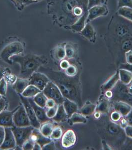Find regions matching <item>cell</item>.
Masks as SVG:
<instances>
[{
    "label": "cell",
    "mask_w": 132,
    "mask_h": 150,
    "mask_svg": "<svg viewBox=\"0 0 132 150\" xmlns=\"http://www.w3.org/2000/svg\"><path fill=\"white\" fill-rule=\"evenodd\" d=\"M77 140L76 134L72 130H68L63 135L62 138V147L68 148L75 144Z\"/></svg>",
    "instance_id": "obj_14"
},
{
    "label": "cell",
    "mask_w": 132,
    "mask_h": 150,
    "mask_svg": "<svg viewBox=\"0 0 132 150\" xmlns=\"http://www.w3.org/2000/svg\"><path fill=\"white\" fill-rule=\"evenodd\" d=\"M118 14L132 22V8L128 7H122L119 8Z\"/></svg>",
    "instance_id": "obj_31"
},
{
    "label": "cell",
    "mask_w": 132,
    "mask_h": 150,
    "mask_svg": "<svg viewBox=\"0 0 132 150\" xmlns=\"http://www.w3.org/2000/svg\"><path fill=\"white\" fill-rule=\"evenodd\" d=\"M41 92H42L41 90L37 88L34 85L29 84L23 91L22 95L27 98H32L35 96L37 94Z\"/></svg>",
    "instance_id": "obj_26"
},
{
    "label": "cell",
    "mask_w": 132,
    "mask_h": 150,
    "mask_svg": "<svg viewBox=\"0 0 132 150\" xmlns=\"http://www.w3.org/2000/svg\"><path fill=\"white\" fill-rule=\"evenodd\" d=\"M27 99L30 105L34 111L37 118L38 119V121H39L40 123L42 124L51 120V119L47 117L46 110L45 108H42L40 107L38 105H37L33 101V99H32V98H27Z\"/></svg>",
    "instance_id": "obj_12"
},
{
    "label": "cell",
    "mask_w": 132,
    "mask_h": 150,
    "mask_svg": "<svg viewBox=\"0 0 132 150\" xmlns=\"http://www.w3.org/2000/svg\"><path fill=\"white\" fill-rule=\"evenodd\" d=\"M60 65V67H61L62 69L66 70V69L69 67L70 64V63L68 60L64 59L63 60H61Z\"/></svg>",
    "instance_id": "obj_48"
},
{
    "label": "cell",
    "mask_w": 132,
    "mask_h": 150,
    "mask_svg": "<svg viewBox=\"0 0 132 150\" xmlns=\"http://www.w3.org/2000/svg\"><path fill=\"white\" fill-rule=\"evenodd\" d=\"M113 102L114 110L119 112L122 117H126L132 110V106L127 103L122 101Z\"/></svg>",
    "instance_id": "obj_16"
},
{
    "label": "cell",
    "mask_w": 132,
    "mask_h": 150,
    "mask_svg": "<svg viewBox=\"0 0 132 150\" xmlns=\"http://www.w3.org/2000/svg\"><path fill=\"white\" fill-rule=\"evenodd\" d=\"M13 120L15 126L27 127L31 126L29 119L23 104L20 105L15 111L13 115Z\"/></svg>",
    "instance_id": "obj_7"
},
{
    "label": "cell",
    "mask_w": 132,
    "mask_h": 150,
    "mask_svg": "<svg viewBox=\"0 0 132 150\" xmlns=\"http://www.w3.org/2000/svg\"><path fill=\"white\" fill-rule=\"evenodd\" d=\"M8 71L7 69H6L4 67H0V80L5 77L6 75L8 74Z\"/></svg>",
    "instance_id": "obj_49"
},
{
    "label": "cell",
    "mask_w": 132,
    "mask_h": 150,
    "mask_svg": "<svg viewBox=\"0 0 132 150\" xmlns=\"http://www.w3.org/2000/svg\"><path fill=\"white\" fill-rule=\"evenodd\" d=\"M24 51L23 44L18 41L12 42L5 47L0 54V57L4 62L12 64L10 58L15 55L20 54Z\"/></svg>",
    "instance_id": "obj_4"
},
{
    "label": "cell",
    "mask_w": 132,
    "mask_h": 150,
    "mask_svg": "<svg viewBox=\"0 0 132 150\" xmlns=\"http://www.w3.org/2000/svg\"><path fill=\"white\" fill-rule=\"evenodd\" d=\"M58 105H56L54 107L47 109L48 110L46 111V114L49 118H53L55 116L58 109Z\"/></svg>",
    "instance_id": "obj_39"
},
{
    "label": "cell",
    "mask_w": 132,
    "mask_h": 150,
    "mask_svg": "<svg viewBox=\"0 0 132 150\" xmlns=\"http://www.w3.org/2000/svg\"><path fill=\"white\" fill-rule=\"evenodd\" d=\"M82 12H83V11L81 10V8H80L79 7H76L74 9V13L75 15L77 16L81 15Z\"/></svg>",
    "instance_id": "obj_54"
},
{
    "label": "cell",
    "mask_w": 132,
    "mask_h": 150,
    "mask_svg": "<svg viewBox=\"0 0 132 150\" xmlns=\"http://www.w3.org/2000/svg\"><path fill=\"white\" fill-rule=\"evenodd\" d=\"M88 16V12H86L74 24L70 26V28L76 32H81L86 25Z\"/></svg>",
    "instance_id": "obj_22"
},
{
    "label": "cell",
    "mask_w": 132,
    "mask_h": 150,
    "mask_svg": "<svg viewBox=\"0 0 132 150\" xmlns=\"http://www.w3.org/2000/svg\"><path fill=\"white\" fill-rule=\"evenodd\" d=\"M5 137V128L3 126H0V146L3 143Z\"/></svg>",
    "instance_id": "obj_43"
},
{
    "label": "cell",
    "mask_w": 132,
    "mask_h": 150,
    "mask_svg": "<svg viewBox=\"0 0 132 150\" xmlns=\"http://www.w3.org/2000/svg\"><path fill=\"white\" fill-rule=\"evenodd\" d=\"M32 1H36V2H37V1H41V0H32Z\"/></svg>",
    "instance_id": "obj_59"
},
{
    "label": "cell",
    "mask_w": 132,
    "mask_h": 150,
    "mask_svg": "<svg viewBox=\"0 0 132 150\" xmlns=\"http://www.w3.org/2000/svg\"><path fill=\"white\" fill-rule=\"evenodd\" d=\"M42 92L47 98L54 100L58 105L62 104L65 99L58 86L51 81L48 82Z\"/></svg>",
    "instance_id": "obj_6"
},
{
    "label": "cell",
    "mask_w": 132,
    "mask_h": 150,
    "mask_svg": "<svg viewBox=\"0 0 132 150\" xmlns=\"http://www.w3.org/2000/svg\"><path fill=\"white\" fill-rule=\"evenodd\" d=\"M122 117V116L121 114L119 112L116 111L115 110L111 114V119L114 122H117L119 121Z\"/></svg>",
    "instance_id": "obj_41"
},
{
    "label": "cell",
    "mask_w": 132,
    "mask_h": 150,
    "mask_svg": "<svg viewBox=\"0 0 132 150\" xmlns=\"http://www.w3.org/2000/svg\"><path fill=\"white\" fill-rule=\"evenodd\" d=\"M111 90L112 91L113 96L110 100L112 102H125L132 106V94L129 92L127 85L122 83L119 80Z\"/></svg>",
    "instance_id": "obj_3"
},
{
    "label": "cell",
    "mask_w": 132,
    "mask_h": 150,
    "mask_svg": "<svg viewBox=\"0 0 132 150\" xmlns=\"http://www.w3.org/2000/svg\"><path fill=\"white\" fill-rule=\"evenodd\" d=\"M123 118H121L120 121V127L123 129H125L126 126H127L128 125V121L126 118L125 117H123Z\"/></svg>",
    "instance_id": "obj_50"
},
{
    "label": "cell",
    "mask_w": 132,
    "mask_h": 150,
    "mask_svg": "<svg viewBox=\"0 0 132 150\" xmlns=\"http://www.w3.org/2000/svg\"><path fill=\"white\" fill-rule=\"evenodd\" d=\"M34 128L32 125L27 127H17L15 126L11 128L17 146L22 148L25 142L30 138Z\"/></svg>",
    "instance_id": "obj_5"
},
{
    "label": "cell",
    "mask_w": 132,
    "mask_h": 150,
    "mask_svg": "<svg viewBox=\"0 0 132 150\" xmlns=\"http://www.w3.org/2000/svg\"><path fill=\"white\" fill-rule=\"evenodd\" d=\"M20 96L22 101V103L24 106L27 114L28 115L31 125L33 127H34L35 128L39 129L41 126V123L38 121V119L37 118L34 111L28 101V99L27 97L23 96L22 94H20Z\"/></svg>",
    "instance_id": "obj_8"
},
{
    "label": "cell",
    "mask_w": 132,
    "mask_h": 150,
    "mask_svg": "<svg viewBox=\"0 0 132 150\" xmlns=\"http://www.w3.org/2000/svg\"><path fill=\"white\" fill-rule=\"evenodd\" d=\"M127 86L129 92L132 94V79L131 81L130 82V83L128 85H127Z\"/></svg>",
    "instance_id": "obj_57"
},
{
    "label": "cell",
    "mask_w": 132,
    "mask_h": 150,
    "mask_svg": "<svg viewBox=\"0 0 132 150\" xmlns=\"http://www.w3.org/2000/svg\"><path fill=\"white\" fill-rule=\"evenodd\" d=\"M50 121L42 124L39 128L40 131L41 133L47 137H50V136L53 132V129L55 127L54 124Z\"/></svg>",
    "instance_id": "obj_23"
},
{
    "label": "cell",
    "mask_w": 132,
    "mask_h": 150,
    "mask_svg": "<svg viewBox=\"0 0 132 150\" xmlns=\"http://www.w3.org/2000/svg\"><path fill=\"white\" fill-rule=\"evenodd\" d=\"M10 59L13 62L19 64L20 66L19 77L23 79H29L40 67L48 62V59L46 57L31 54L15 55L11 57Z\"/></svg>",
    "instance_id": "obj_2"
},
{
    "label": "cell",
    "mask_w": 132,
    "mask_h": 150,
    "mask_svg": "<svg viewBox=\"0 0 132 150\" xmlns=\"http://www.w3.org/2000/svg\"><path fill=\"white\" fill-rule=\"evenodd\" d=\"M54 57L55 59L59 61H61L65 58L66 52L65 45H59L55 48L54 51Z\"/></svg>",
    "instance_id": "obj_30"
},
{
    "label": "cell",
    "mask_w": 132,
    "mask_h": 150,
    "mask_svg": "<svg viewBox=\"0 0 132 150\" xmlns=\"http://www.w3.org/2000/svg\"><path fill=\"white\" fill-rule=\"evenodd\" d=\"M94 113V117H95L96 119L99 118V117H100V113H99V112H96V111H95Z\"/></svg>",
    "instance_id": "obj_58"
},
{
    "label": "cell",
    "mask_w": 132,
    "mask_h": 150,
    "mask_svg": "<svg viewBox=\"0 0 132 150\" xmlns=\"http://www.w3.org/2000/svg\"><path fill=\"white\" fill-rule=\"evenodd\" d=\"M33 150H42V147L37 142H35L34 147H33Z\"/></svg>",
    "instance_id": "obj_56"
},
{
    "label": "cell",
    "mask_w": 132,
    "mask_h": 150,
    "mask_svg": "<svg viewBox=\"0 0 132 150\" xmlns=\"http://www.w3.org/2000/svg\"><path fill=\"white\" fill-rule=\"evenodd\" d=\"M104 3V0H88V8L89 9L95 6L103 5Z\"/></svg>",
    "instance_id": "obj_40"
},
{
    "label": "cell",
    "mask_w": 132,
    "mask_h": 150,
    "mask_svg": "<svg viewBox=\"0 0 132 150\" xmlns=\"http://www.w3.org/2000/svg\"><path fill=\"white\" fill-rule=\"evenodd\" d=\"M96 105L91 102H88L83 106L79 110V113L85 116H89L93 115L95 111Z\"/></svg>",
    "instance_id": "obj_24"
},
{
    "label": "cell",
    "mask_w": 132,
    "mask_h": 150,
    "mask_svg": "<svg viewBox=\"0 0 132 150\" xmlns=\"http://www.w3.org/2000/svg\"><path fill=\"white\" fill-rule=\"evenodd\" d=\"M108 13L107 7L104 5L95 6L88 9L86 23H89L98 17L107 15Z\"/></svg>",
    "instance_id": "obj_10"
},
{
    "label": "cell",
    "mask_w": 132,
    "mask_h": 150,
    "mask_svg": "<svg viewBox=\"0 0 132 150\" xmlns=\"http://www.w3.org/2000/svg\"><path fill=\"white\" fill-rule=\"evenodd\" d=\"M33 101L37 105L39 106L40 107L42 108H46L47 101L48 100V98L43 92L42 91L37 94L34 97L33 99Z\"/></svg>",
    "instance_id": "obj_29"
},
{
    "label": "cell",
    "mask_w": 132,
    "mask_h": 150,
    "mask_svg": "<svg viewBox=\"0 0 132 150\" xmlns=\"http://www.w3.org/2000/svg\"><path fill=\"white\" fill-rule=\"evenodd\" d=\"M119 69H122L125 70H128L132 73V64H121L120 65Z\"/></svg>",
    "instance_id": "obj_44"
},
{
    "label": "cell",
    "mask_w": 132,
    "mask_h": 150,
    "mask_svg": "<svg viewBox=\"0 0 132 150\" xmlns=\"http://www.w3.org/2000/svg\"><path fill=\"white\" fill-rule=\"evenodd\" d=\"M6 106V102L5 99L1 97L0 98V113L3 111Z\"/></svg>",
    "instance_id": "obj_51"
},
{
    "label": "cell",
    "mask_w": 132,
    "mask_h": 150,
    "mask_svg": "<svg viewBox=\"0 0 132 150\" xmlns=\"http://www.w3.org/2000/svg\"><path fill=\"white\" fill-rule=\"evenodd\" d=\"M1 97H2V96H1V95H0V98H1Z\"/></svg>",
    "instance_id": "obj_60"
},
{
    "label": "cell",
    "mask_w": 132,
    "mask_h": 150,
    "mask_svg": "<svg viewBox=\"0 0 132 150\" xmlns=\"http://www.w3.org/2000/svg\"><path fill=\"white\" fill-rule=\"evenodd\" d=\"M34 143V141H33L32 139L29 138L23 144L22 146V149L25 150H33Z\"/></svg>",
    "instance_id": "obj_37"
},
{
    "label": "cell",
    "mask_w": 132,
    "mask_h": 150,
    "mask_svg": "<svg viewBox=\"0 0 132 150\" xmlns=\"http://www.w3.org/2000/svg\"><path fill=\"white\" fill-rule=\"evenodd\" d=\"M30 138L32 139L35 142L38 143L41 147L52 141L50 137L45 136L40 131L39 129L37 128H34L33 130Z\"/></svg>",
    "instance_id": "obj_15"
},
{
    "label": "cell",
    "mask_w": 132,
    "mask_h": 150,
    "mask_svg": "<svg viewBox=\"0 0 132 150\" xmlns=\"http://www.w3.org/2000/svg\"><path fill=\"white\" fill-rule=\"evenodd\" d=\"M65 48L66 52V57L68 59H72L74 57L76 52L73 45L69 43H67L65 45Z\"/></svg>",
    "instance_id": "obj_32"
},
{
    "label": "cell",
    "mask_w": 132,
    "mask_h": 150,
    "mask_svg": "<svg viewBox=\"0 0 132 150\" xmlns=\"http://www.w3.org/2000/svg\"><path fill=\"white\" fill-rule=\"evenodd\" d=\"M126 135L130 138L132 139V126L131 125H128L124 129Z\"/></svg>",
    "instance_id": "obj_46"
},
{
    "label": "cell",
    "mask_w": 132,
    "mask_h": 150,
    "mask_svg": "<svg viewBox=\"0 0 132 150\" xmlns=\"http://www.w3.org/2000/svg\"><path fill=\"white\" fill-rule=\"evenodd\" d=\"M125 117L127 120L128 125L132 126V109L130 112Z\"/></svg>",
    "instance_id": "obj_52"
},
{
    "label": "cell",
    "mask_w": 132,
    "mask_h": 150,
    "mask_svg": "<svg viewBox=\"0 0 132 150\" xmlns=\"http://www.w3.org/2000/svg\"><path fill=\"white\" fill-rule=\"evenodd\" d=\"M29 79V84L34 85L40 90L43 91L48 82L50 81L48 77L41 72H35Z\"/></svg>",
    "instance_id": "obj_9"
},
{
    "label": "cell",
    "mask_w": 132,
    "mask_h": 150,
    "mask_svg": "<svg viewBox=\"0 0 132 150\" xmlns=\"http://www.w3.org/2000/svg\"><path fill=\"white\" fill-rule=\"evenodd\" d=\"M5 137L3 143L0 146L1 150H8L14 148L17 146L15 136L11 127H5Z\"/></svg>",
    "instance_id": "obj_11"
},
{
    "label": "cell",
    "mask_w": 132,
    "mask_h": 150,
    "mask_svg": "<svg viewBox=\"0 0 132 150\" xmlns=\"http://www.w3.org/2000/svg\"><path fill=\"white\" fill-rule=\"evenodd\" d=\"M15 1V3L18 8H20V10H22L25 6L27 5H29L31 4L35 3L36 1H32V0H13Z\"/></svg>",
    "instance_id": "obj_34"
},
{
    "label": "cell",
    "mask_w": 132,
    "mask_h": 150,
    "mask_svg": "<svg viewBox=\"0 0 132 150\" xmlns=\"http://www.w3.org/2000/svg\"><path fill=\"white\" fill-rule=\"evenodd\" d=\"M69 121L70 123L72 125L77 123L85 124L87 122V119L83 114L80 113L76 112L70 117Z\"/></svg>",
    "instance_id": "obj_28"
},
{
    "label": "cell",
    "mask_w": 132,
    "mask_h": 150,
    "mask_svg": "<svg viewBox=\"0 0 132 150\" xmlns=\"http://www.w3.org/2000/svg\"><path fill=\"white\" fill-rule=\"evenodd\" d=\"M15 111H3L0 113V126L4 127H12L15 126L13 122V115Z\"/></svg>",
    "instance_id": "obj_13"
},
{
    "label": "cell",
    "mask_w": 132,
    "mask_h": 150,
    "mask_svg": "<svg viewBox=\"0 0 132 150\" xmlns=\"http://www.w3.org/2000/svg\"><path fill=\"white\" fill-rule=\"evenodd\" d=\"M78 72L77 68L74 65H70L66 69V73L67 75L70 76H76Z\"/></svg>",
    "instance_id": "obj_35"
},
{
    "label": "cell",
    "mask_w": 132,
    "mask_h": 150,
    "mask_svg": "<svg viewBox=\"0 0 132 150\" xmlns=\"http://www.w3.org/2000/svg\"><path fill=\"white\" fill-rule=\"evenodd\" d=\"M7 90V82L5 78L0 80V95L1 96L6 95Z\"/></svg>",
    "instance_id": "obj_36"
},
{
    "label": "cell",
    "mask_w": 132,
    "mask_h": 150,
    "mask_svg": "<svg viewBox=\"0 0 132 150\" xmlns=\"http://www.w3.org/2000/svg\"><path fill=\"white\" fill-rule=\"evenodd\" d=\"M38 71L44 74L58 86L65 98L79 103L81 100L79 84L74 76H70L61 71L40 67Z\"/></svg>",
    "instance_id": "obj_1"
},
{
    "label": "cell",
    "mask_w": 132,
    "mask_h": 150,
    "mask_svg": "<svg viewBox=\"0 0 132 150\" xmlns=\"http://www.w3.org/2000/svg\"><path fill=\"white\" fill-rule=\"evenodd\" d=\"M122 7H128L132 8V0H118V8Z\"/></svg>",
    "instance_id": "obj_38"
},
{
    "label": "cell",
    "mask_w": 132,
    "mask_h": 150,
    "mask_svg": "<svg viewBox=\"0 0 132 150\" xmlns=\"http://www.w3.org/2000/svg\"><path fill=\"white\" fill-rule=\"evenodd\" d=\"M119 80L120 77L119 71H117L114 75H113L107 81L102 85L101 89L104 92L107 90H112Z\"/></svg>",
    "instance_id": "obj_19"
},
{
    "label": "cell",
    "mask_w": 132,
    "mask_h": 150,
    "mask_svg": "<svg viewBox=\"0 0 132 150\" xmlns=\"http://www.w3.org/2000/svg\"><path fill=\"white\" fill-rule=\"evenodd\" d=\"M29 85L28 79L18 78L13 85V89L19 94H22L23 91Z\"/></svg>",
    "instance_id": "obj_20"
},
{
    "label": "cell",
    "mask_w": 132,
    "mask_h": 150,
    "mask_svg": "<svg viewBox=\"0 0 132 150\" xmlns=\"http://www.w3.org/2000/svg\"><path fill=\"white\" fill-rule=\"evenodd\" d=\"M120 77V81L122 83L128 85L132 79V73L128 70L119 69L118 70Z\"/></svg>",
    "instance_id": "obj_27"
},
{
    "label": "cell",
    "mask_w": 132,
    "mask_h": 150,
    "mask_svg": "<svg viewBox=\"0 0 132 150\" xmlns=\"http://www.w3.org/2000/svg\"><path fill=\"white\" fill-rule=\"evenodd\" d=\"M62 136V130L59 127H55L50 136L52 140H59Z\"/></svg>",
    "instance_id": "obj_33"
},
{
    "label": "cell",
    "mask_w": 132,
    "mask_h": 150,
    "mask_svg": "<svg viewBox=\"0 0 132 150\" xmlns=\"http://www.w3.org/2000/svg\"><path fill=\"white\" fill-rule=\"evenodd\" d=\"M80 33L83 37L91 42H93L95 40V30L93 27L89 23H86L84 28Z\"/></svg>",
    "instance_id": "obj_21"
},
{
    "label": "cell",
    "mask_w": 132,
    "mask_h": 150,
    "mask_svg": "<svg viewBox=\"0 0 132 150\" xmlns=\"http://www.w3.org/2000/svg\"><path fill=\"white\" fill-rule=\"evenodd\" d=\"M103 150H112V149L110 148V147H109V145H108L106 143L105 141H103Z\"/></svg>",
    "instance_id": "obj_55"
},
{
    "label": "cell",
    "mask_w": 132,
    "mask_h": 150,
    "mask_svg": "<svg viewBox=\"0 0 132 150\" xmlns=\"http://www.w3.org/2000/svg\"><path fill=\"white\" fill-rule=\"evenodd\" d=\"M104 96L109 99H110L113 96L112 91L111 90H107L104 92Z\"/></svg>",
    "instance_id": "obj_53"
},
{
    "label": "cell",
    "mask_w": 132,
    "mask_h": 150,
    "mask_svg": "<svg viewBox=\"0 0 132 150\" xmlns=\"http://www.w3.org/2000/svg\"><path fill=\"white\" fill-rule=\"evenodd\" d=\"M65 110L68 115V118H69L73 114L78 112V105L76 102L69 100L68 99H65L62 104Z\"/></svg>",
    "instance_id": "obj_18"
},
{
    "label": "cell",
    "mask_w": 132,
    "mask_h": 150,
    "mask_svg": "<svg viewBox=\"0 0 132 150\" xmlns=\"http://www.w3.org/2000/svg\"><path fill=\"white\" fill-rule=\"evenodd\" d=\"M55 146L54 142L51 141L49 143L47 144L46 145H44L43 147H42V150H55Z\"/></svg>",
    "instance_id": "obj_42"
},
{
    "label": "cell",
    "mask_w": 132,
    "mask_h": 150,
    "mask_svg": "<svg viewBox=\"0 0 132 150\" xmlns=\"http://www.w3.org/2000/svg\"><path fill=\"white\" fill-rule=\"evenodd\" d=\"M68 118V115L65 110L63 104L58 105L57 111L55 116L52 118L53 120L55 122H61L64 121Z\"/></svg>",
    "instance_id": "obj_25"
},
{
    "label": "cell",
    "mask_w": 132,
    "mask_h": 150,
    "mask_svg": "<svg viewBox=\"0 0 132 150\" xmlns=\"http://www.w3.org/2000/svg\"><path fill=\"white\" fill-rule=\"evenodd\" d=\"M56 105H58V104H57L54 100H53L51 99H48V100L47 101L46 105V108L47 109L50 108L54 107L55 106H56Z\"/></svg>",
    "instance_id": "obj_47"
},
{
    "label": "cell",
    "mask_w": 132,
    "mask_h": 150,
    "mask_svg": "<svg viewBox=\"0 0 132 150\" xmlns=\"http://www.w3.org/2000/svg\"><path fill=\"white\" fill-rule=\"evenodd\" d=\"M110 100L105 96H101L96 105L95 111L100 113L101 114H105L109 111L110 107Z\"/></svg>",
    "instance_id": "obj_17"
},
{
    "label": "cell",
    "mask_w": 132,
    "mask_h": 150,
    "mask_svg": "<svg viewBox=\"0 0 132 150\" xmlns=\"http://www.w3.org/2000/svg\"><path fill=\"white\" fill-rule=\"evenodd\" d=\"M126 59L127 64H132V51L128 50L125 53Z\"/></svg>",
    "instance_id": "obj_45"
}]
</instances>
